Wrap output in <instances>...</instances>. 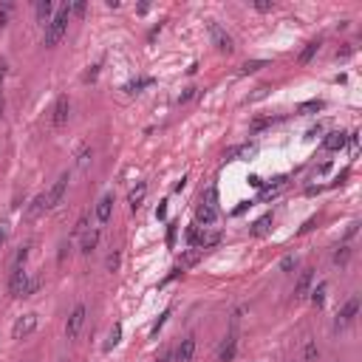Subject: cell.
<instances>
[{"instance_id":"1","label":"cell","mask_w":362,"mask_h":362,"mask_svg":"<svg viewBox=\"0 0 362 362\" xmlns=\"http://www.w3.org/2000/svg\"><path fill=\"white\" fill-rule=\"evenodd\" d=\"M68 20H71V6L65 3V6L57 9L54 17H51V23L45 26V40H43L45 49H54V45L62 40V34L68 31Z\"/></svg>"},{"instance_id":"2","label":"cell","mask_w":362,"mask_h":362,"mask_svg":"<svg viewBox=\"0 0 362 362\" xmlns=\"http://www.w3.org/2000/svg\"><path fill=\"white\" fill-rule=\"evenodd\" d=\"M215 218H218V190H215V187H209V190H207V198H204V204L198 207V224L209 227Z\"/></svg>"},{"instance_id":"3","label":"cell","mask_w":362,"mask_h":362,"mask_svg":"<svg viewBox=\"0 0 362 362\" xmlns=\"http://www.w3.org/2000/svg\"><path fill=\"white\" fill-rule=\"evenodd\" d=\"M68 181H71V176H68V173H62L54 184H51V190L45 192V209H54L57 204L62 201V196H65V190H68Z\"/></svg>"},{"instance_id":"4","label":"cell","mask_w":362,"mask_h":362,"mask_svg":"<svg viewBox=\"0 0 362 362\" xmlns=\"http://www.w3.org/2000/svg\"><path fill=\"white\" fill-rule=\"evenodd\" d=\"M209 37H212V43H215V49L221 51V54H232V37H229L227 31L221 29L218 23H209Z\"/></svg>"},{"instance_id":"5","label":"cell","mask_w":362,"mask_h":362,"mask_svg":"<svg viewBox=\"0 0 362 362\" xmlns=\"http://www.w3.org/2000/svg\"><path fill=\"white\" fill-rule=\"evenodd\" d=\"M85 306H77L74 311H71V317H68V323H65V337L68 340H74L77 334L82 331V325H85Z\"/></svg>"},{"instance_id":"6","label":"cell","mask_w":362,"mask_h":362,"mask_svg":"<svg viewBox=\"0 0 362 362\" xmlns=\"http://www.w3.org/2000/svg\"><path fill=\"white\" fill-rule=\"evenodd\" d=\"M37 328V314H23V317L14 323V328H12V337L14 340H23V337H29L31 331Z\"/></svg>"},{"instance_id":"7","label":"cell","mask_w":362,"mask_h":362,"mask_svg":"<svg viewBox=\"0 0 362 362\" xmlns=\"http://www.w3.org/2000/svg\"><path fill=\"white\" fill-rule=\"evenodd\" d=\"M26 280H29V272L20 266V269H12V277H9V297H23Z\"/></svg>"},{"instance_id":"8","label":"cell","mask_w":362,"mask_h":362,"mask_svg":"<svg viewBox=\"0 0 362 362\" xmlns=\"http://www.w3.org/2000/svg\"><path fill=\"white\" fill-rule=\"evenodd\" d=\"M68 111H71L68 96H60L54 102V111H51V125H54V128H62V125L68 122Z\"/></svg>"},{"instance_id":"9","label":"cell","mask_w":362,"mask_h":362,"mask_svg":"<svg viewBox=\"0 0 362 362\" xmlns=\"http://www.w3.org/2000/svg\"><path fill=\"white\" fill-rule=\"evenodd\" d=\"M356 311H359V297H351V300L343 306V311L337 314V323H334V325H337V328H345L348 323H354Z\"/></svg>"},{"instance_id":"10","label":"cell","mask_w":362,"mask_h":362,"mask_svg":"<svg viewBox=\"0 0 362 362\" xmlns=\"http://www.w3.org/2000/svg\"><path fill=\"white\" fill-rule=\"evenodd\" d=\"M93 215H96V224H108V221H111V215H113V196H102V198H99Z\"/></svg>"},{"instance_id":"11","label":"cell","mask_w":362,"mask_h":362,"mask_svg":"<svg viewBox=\"0 0 362 362\" xmlns=\"http://www.w3.org/2000/svg\"><path fill=\"white\" fill-rule=\"evenodd\" d=\"M311 283H314V272L311 269H303L300 277H297V283H295V300H303V297L308 295Z\"/></svg>"},{"instance_id":"12","label":"cell","mask_w":362,"mask_h":362,"mask_svg":"<svg viewBox=\"0 0 362 362\" xmlns=\"http://www.w3.org/2000/svg\"><path fill=\"white\" fill-rule=\"evenodd\" d=\"M235 351H238V337H235V334H229V337L221 343V348H218V362H232L235 359Z\"/></svg>"},{"instance_id":"13","label":"cell","mask_w":362,"mask_h":362,"mask_svg":"<svg viewBox=\"0 0 362 362\" xmlns=\"http://www.w3.org/2000/svg\"><path fill=\"white\" fill-rule=\"evenodd\" d=\"M192 356H196V337L181 340V345L176 348V362H192Z\"/></svg>"},{"instance_id":"14","label":"cell","mask_w":362,"mask_h":362,"mask_svg":"<svg viewBox=\"0 0 362 362\" xmlns=\"http://www.w3.org/2000/svg\"><path fill=\"white\" fill-rule=\"evenodd\" d=\"M96 244H99V227H93L91 232H85V235H82V240H80L82 255H91V252L96 249Z\"/></svg>"},{"instance_id":"15","label":"cell","mask_w":362,"mask_h":362,"mask_svg":"<svg viewBox=\"0 0 362 362\" xmlns=\"http://www.w3.org/2000/svg\"><path fill=\"white\" fill-rule=\"evenodd\" d=\"M51 17H54V3H51V0H40L37 3V20L49 26Z\"/></svg>"},{"instance_id":"16","label":"cell","mask_w":362,"mask_h":362,"mask_svg":"<svg viewBox=\"0 0 362 362\" xmlns=\"http://www.w3.org/2000/svg\"><path fill=\"white\" fill-rule=\"evenodd\" d=\"M144 196H148V184H139V187H133V190H130V198H128V201H130V209H133V212L141 207Z\"/></svg>"},{"instance_id":"17","label":"cell","mask_w":362,"mask_h":362,"mask_svg":"<svg viewBox=\"0 0 362 362\" xmlns=\"http://www.w3.org/2000/svg\"><path fill=\"white\" fill-rule=\"evenodd\" d=\"M269 224H272V212H266L263 218H258V221L252 224V235H255V238L266 235V232H269Z\"/></svg>"},{"instance_id":"18","label":"cell","mask_w":362,"mask_h":362,"mask_svg":"<svg viewBox=\"0 0 362 362\" xmlns=\"http://www.w3.org/2000/svg\"><path fill=\"white\" fill-rule=\"evenodd\" d=\"M345 133H340V130H334V133H328V139H325V150H340L345 144Z\"/></svg>"},{"instance_id":"19","label":"cell","mask_w":362,"mask_h":362,"mask_svg":"<svg viewBox=\"0 0 362 362\" xmlns=\"http://www.w3.org/2000/svg\"><path fill=\"white\" fill-rule=\"evenodd\" d=\"M317 49H320V40H311V43L306 45V49H303V54H300V65H306V62H311V57L317 54Z\"/></svg>"},{"instance_id":"20","label":"cell","mask_w":362,"mask_h":362,"mask_svg":"<svg viewBox=\"0 0 362 362\" xmlns=\"http://www.w3.org/2000/svg\"><path fill=\"white\" fill-rule=\"evenodd\" d=\"M148 85H153V80H150V77H141V80L128 82V85H125V91H128V93H139L141 88H148Z\"/></svg>"},{"instance_id":"21","label":"cell","mask_w":362,"mask_h":362,"mask_svg":"<svg viewBox=\"0 0 362 362\" xmlns=\"http://www.w3.org/2000/svg\"><path fill=\"white\" fill-rule=\"evenodd\" d=\"M317 356H320L317 343H314V340H308V343H306V348H303V359H306V362H317Z\"/></svg>"},{"instance_id":"22","label":"cell","mask_w":362,"mask_h":362,"mask_svg":"<svg viewBox=\"0 0 362 362\" xmlns=\"http://www.w3.org/2000/svg\"><path fill=\"white\" fill-rule=\"evenodd\" d=\"M40 212H45V196H37V198H34V204L29 207V218H37Z\"/></svg>"},{"instance_id":"23","label":"cell","mask_w":362,"mask_h":362,"mask_svg":"<svg viewBox=\"0 0 362 362\" xmlns=\"http://www.w3.org/2000/svg\"><path fill=\"white\" fill-rule=\"evenodd\" d=\"M40 286H43V277H29V280H26V288H23V297H31Z\"/></svg>"},{"instance_id":"24","label":"cell","mask_w":362,"mask_h":362,"mask_svg":"<svg viewBox=\"0 0 362 362\" xmlns=\"http://www.w3.org/2000/svg\"><path fill=\"white\" fill-rule=\"evenodd\" d=\"M29 249H31L29 244H26V246H20V249H17V255H14V266H12V269H20V266L26 263V258H29Z\"/></svg>"},{"instance_id":"25","label":"cell","mask_w":362,"mask_h":362,"mask_svg":"<svg viewBox=\"0 0 362 362\" xmlns=\"http://www.w3.org/2000/svg\"><path fill=\"white\" fill-rule=\"evenodd\" d=\"M119 337H122V325H113L111 328V337H108V345H105V348H113V345H119Z\"/></svg>"},{"instance_id":"26","label":"cell","mask_w":362,"mask_h":362,"mask_svg":"<svg viewBox=\"0 0 362 362\" xmlns=\"http://www.w3.org/2000/svg\"><path fill=\"white\" fill-rule=\"evenodd\" d=\"M323 300H325V283H320V286L311 292V303L314 306H323Z\"/></svg>"},{"instance_id":"27","label":"cell","mask_w":362,"mask_h":362,"mask_svg":"<svg viewBox=\"0 0 362 362\" xmlns=\"http://www.w3.org/2000/svg\"><path fill=\"white\" fill-rule=\"evenodd\" d=\"M14 12V6L12 3H0V26H6L9 23V14Z\"/></svg>"},{"instance_id":"28","label":"cell","mask_w":362,"mask_h":362,"mask_svg":"<svg viewBox=\"0 0 362 362\" xmlns=\"http://www.w3.org/2000/svg\"><path fill=\"white\" fill-rule=\"evenodd\" d=\"M85 232H88V215H82L80 221H77V227H74V238H82Z\"/></svg>"},{"instance_id":"29","label":"cell","mask_w":362,"mask_h":362,"mask_svg":"<svg viewBox=\"0 0 362 362\" xmlns=\"http://www.w3.org/2000/svg\"><path fill=\"white\" fill-rule=\"evenodd\" d=\"M348 258H351V249H348V246H343V249L334 252V263H348Z\"/></svg>"},{"instance_id":"30","label":"cell","mask_w":362,"mask_h":362,"mask_svg":"<svg viewBox=\"0 0 362 362\" xmlns=\"http://www.w3.org/2000/svg\"><path fill=\"white\" fill-rule=\"evenodd\" d=\"M263 65H266V60H252V62L244 65V74H255V71H260Z\"/></svg>"},{"instance_id":"31","label":"cell","mask_w":362,"mask_h":362,"mask_svg":"<svg viewBox=\"0 0 362 362\" xmlns=\"http://www.w3.org/2000/svg\"><path fill=\"white\" fill-rule=\"evenodd\" d=\"M320 108H323V102H320V99H311V102H303L300 105V111H320Z\"/></svg>"},{"instance_id":"32","label":"cell","mask_w":362,"mask_h":362,"mask_svg":"<svg viewBox=\"0 0 362 362\" xmlns=\"http://www.w3.org/2000/svg\"><path fill=\"white\" fill-rule=\"evenodd\" d=\"M255 9H258V12H272V9H275V3H269V0H258V3H255Z\"/></svg>"},{"instance_id":"33","label":"cell","mask_w":362,"mask_h":362,"mask_svg":"<svg viewBox=\"0 0 362 362\" xmlns=\"http://www.w3.org/2000/svg\"><path fill=\"white\" fill-rule=\"evenodd\" d=\"M295 266H297V260H295V258H283L280 269H283V272H292V269H295Z\"/></svg>"},{"instance_id":"34","label":"cell","mask_w":362,"mask_h":362,"mask_svg":"<svg viewBox=\"0 0 362 362\" xmlns=\"http://www.w3.org/2000/svg\"><path fill=\"white\" fill-rule=\"evenodd\" d=\"M77 161H80V167H85L88 164V161H91V150H80V159H77Z\"/></svg>"},{"instance_id":"35","label":"cell","mask_w":362,"mask_h":362,"mask_svg":"<svg viewBox=\"0 0 362 362\" xmlns=\"http://www.w3.org/2000/svg\"><path fill=\"white\" fill-rule=\"evenodd\" d=\"M196 91H198V88H187V91L181 93V99H178V102H190V99L196 96Z\"/></svg>"},{"instance_id":"36","label":"cell","mask_w":362,"mask_h":362,"mask_svg":"<svg viewBox=\"0 0 362 362\" xmlns=\"http://www.w3.org/2000/svg\"><path fill=\"white\" fill-rule=\"evenodd\" d=\"M176 244V224H170V229H167V246Z\"/></svg>"},{"instance_id":"37","label":"cell","mask_w":362,"mask_h":362,"mask_svg":"<svg viewBox=\"0 0 362 362\" xmlns=\"http://www.w3.org/2000/svg\"><path fill=\"white\" fill-rule=\"evenodd\" d=\"M71 14H77V17H80V14H85V3H74V6H71Z\"/></svg>"},{"instance_id":"38","label":"cell","mask_w":362,"mask_h":362,"mask_svg":"<svg viewBox=\"0 0 362 362\" xmlns=\"http://www.w3.org/2000/svg\"><path fill=\"white\" fill-rule=\"evenodd\" d=\"M164 215H167V201H161L159 209H156V218H159V221H164Z\"/></svg>"},{"instance_id":"39","label":"cell","mask_w":362,"mask_h":362,"mask_svg":"<svg viewBox=\"0 0 362 362\" xmlns=\"http://www.w3.org/2000/svg\"><path fill=\"white\" fill-rule=\"evenodd\" d=\"M116 266H119V255H116V252H113V255H111V258H108V269H116Z\"/></svg>"},{"instance_id":"40","label":"cell","mask_w":362,"mask_h":362,"mask_svg":"<svg viewBox=\"0 0 362 362\" xmlns=\"http://www.w3.org/2000/svg\"><path fill=\"white\" fill-rule=\"evenodd\" d=\"M96 74H99V65H93L91 71L85 74V82H91V80H96Z\"/></svg>"},{"instance_id":"41","label":"cell","mask_w":362,"mask_h":362,"mask_svg":"<svg viewBox=\"0 0 362 362\" xmlns=\"http://www.w3.org/2000/svg\"><path fill=\"white\" fill-rule=\"evenodd\" d=\"M9 238V224H0V244Z\"/></svg>"},{"instance_id":"42","label":"cell","mask_w":362,"mask_h":362,"mask_svg":"<svg viewBox=\"0 0 362 362\" xmlns=\"http://www.w3.org/2000/svg\"><path fill=\"white\" fill-rule=\"evenodd\" d=\"M249 184H252V187H263V181H260L258 176H252V178H249Z\"/></svg>"},{"instance_id":"43","label":"cell","mask_w":362,"mask_h":362,"mask_svg":"<svg viewBox=\"0 0 362 362\" xmlns=\"http://www.w3.org/2000/svg\"><path fill=\"white\" fill-rule=\"evenodd\" d=\"M3 77H6V65L0 62V91H3Z\"/></svg>"},{"instance_id":"44","label":"cell","mask_w":362,"mask_h":362,"mask_svg":"<svg viewBox=\"0 0 362 362\" xmlns=\"http://www.w3.org/2000/svg\"><path fill=\"white\" fill-rule=\"evenodd\" d=\"M354 235H356V224H351L348 232H345V238H354Z\"/></svg>"},{"instance_id":"45","label":"cell","mask_w":362,"mask_h":362,"mask_svg":"<svg viewBox=\"0 0 362 362\" xmlns=\"http://www.w3.org/2000/svg\"><path fill=\"white\" fill-rule=\"evenodd\" d=\"M170 356H173V354H170V351H167V354H161V356H159V359H156V362H170Z\"/></svg>"}]
</instances>
